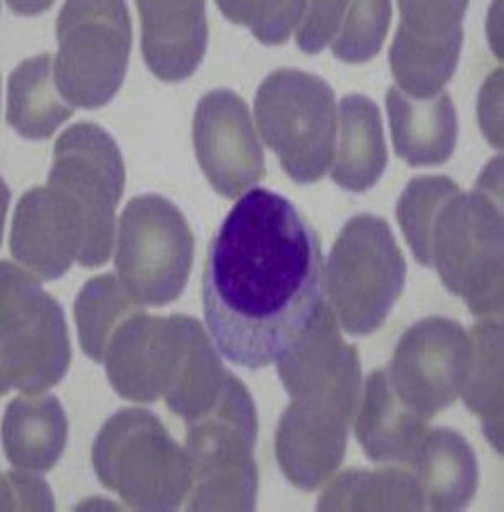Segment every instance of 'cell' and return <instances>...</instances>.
I'll use <instances>...</instances> for the list:
<instances>
[{
    "label": "cell",
    "instance_id": "d4e9b609",
    "mask_svg": "<svg viewBox=\"0 0 504 512\" xmlns=\"http://www.w3.org/2000/svg\"><path fill=\"white\" fill-rule=\"evenodd\" d=\"M352 501H373V509H377V501L382 502V509H424V499L419 486L410 471H350L343 474L335 487H331L321 497L320 509H345ZM357 504L355 509L360 507Z\"/></svg>",
    "mask_w": 504,
    "mask_h": 512
},
{
    "label": "cell",
    "instance_id": "44dd1931",
    "mask_svg": "<svg viewBox=\"0 0 504 512\" xmlns=\"http://www.w3.org/2000/svg\"><path fill=\"white\" fill-rule=\"evenodd\" d=\"M58 91L51 54L26 59L9 78V125L29 140L49 138L74 113Z\"/></svg>",
    "mask_w": 504,
    "mask_h": 512
},
{
    "label": "cell",
    "instance_id": "4316f807",
    "mask_svg": "<svg viewBox=\"0 0 504 512\" xmlns=\"http://www.w3.org/2000/svg\"><path fill=\"white\" fill-rule=\"evenodd\" d=\"M231 21L251 29L263 44H284L298 29L306 2H217Z\"/></svg>",
    "mask_w": 504,
    "mask_h": 512
},
{
    "label": "cell",
    "instance_id": "52a82bcc",
    "mask_svg": "<svg viewBox=\"0 0 504 512\" xmlns=\"http://www.w3.org/2000/svg\"><path fill=\"white\" fill-rule=\"evenodd\" d=\"M54 76L69 105H108L126 76L132 21L123 2H69L58 17Z\"/></svg>",
    "mask_w": 504,
    "mask_h": 512
},
{
    "label": "cell",
    "instance_id": "8fae6325",
    "mask_svg": "<svg viewBox=\"0 0 504 512\" xmlns=\"http://www.w3.org/2000/svg\"><path fill=\"white\" fill-rule=\"evenodd\" d=\"M204 335L194 318L135 314L121 324L108 345L105 363L111 385L133 402H153L162 395L172 402Z\"/></svg>",
    "mask_w": 504,
    "mask_h": 512
},
{
    "label": "cell",
    "instance_id": "7402d4cb",
    "mask_svg": "<svg viewBox=\"0 0 504 512\" xmlns=\"http://www.w3.org/2000/svg\"><path fill=\"white\" fill-rule=\"evenodd\" d=\"M66 415L56 397L17 398L4 418V447L22 469L49 471L63 452Z\"/></svg>",
    "mask_w": 504,
    "mask_h": 512
},
{
    "label": "cell",
    "instance_id": "484cf974",
    "mask_svg": "<svg viewBox=\"0 0 504 512\" xmlns=\"http://www.w3.org/2000/svg\"><path fill=\"white\" fill-rule=\"evenodd\" d=\"M390 19L389 2H347L328 46L345 63H365L380 53Z\"/></svg>",
    "mask_w": 504,
    "mask_h": 512
},
{
    "label": "cell",
    "instance_id": "e0dca14e",
    "mask_svg": "<svg viewBox=\"0 0 504 512\" xmlns=\"http://www.w3.org/2000/svg\"><path fill=\"white\" fill-rule=\"evenodd\" d=\"M424 507L456 511L468 506L478 489V460L461 434L451 429H427L407 462Z\"/></svg>",
    "mask_w": 504,
    "mask_h": 512
},
{
    "label": "cell",
    "instance_id": "8992f818",
    "mask_svg": "<svg viewBox=\"0 0 504 512\" xmlns=\"http://www.w3.org/2000/svg\"><path fill=\"white\" fill-rule=\"evenodd\" d=\"M95 465L103 484L137 509H177L192 489L189 452L143 410H123L103 427Z\"/></svg>",
    "mask_w": 504,
    "mask_h": 512
},
{
    "label": "cell",
    "instance_id": "5b68a950",
    "mask_svg": "<svg viewBox=\"0 0 504 512\" xmlns=\"http://www.w3.org/2000/svg\"><path fill=\"white\" fill-rule=\"evenodd\" d=\"M256 121L264 143L284 172L313 183L331 167L336 150L335 91L325 79L300 69H278L259 86Z\"/></svg>",
    "mask_w": 504,
    "mask_h": 512
},
{
    "label": "cell",
    "instance_id": "ffe728a7",
    "mask_svg": "<svg viewBox=\"0 0 504 512\" xmlns=\"http://www.w3.org/2000/svg\"><path fill=\"white\" fill-rule=\"evenodd\" d=\"M427 424L395 397L387 371L377 370L368 377L357 439L370 460L407 465L427 432Z\"/></svg>",
    "mask_w": 504,
    "mask_h": 512
},
{
    "label": "cell",
    "instance_id": "4fadbf2b",
    "mask_svg": "<svg viewBox=\"0 0 504 512\" xmlns=\"http://www.w3.org/2000/svg\"><path fill=\"white\" fill-rule=\"evenodd\" d=\"M399 9L392 71L405 95L426 100L442 93L456 71L468 2H400Z\"/></svg>",
    "mask_w": 504,
    "mask_h": 512
},
{
    "label": "cell",
    "instance_id": "9a60e30c",
    "mask_svg": "<svg viewBox=\"0 0 504 512\" xmlns=\"http://www.w3.org/2000/svg\"><path fill=\"white\" fill-rule=\"evenodd\" d=\"M278 373L294 402L355 412L360 395L357 348L343 341L328 304L278 360Z\"/></svg>",
    "mask_w": 504,
    "mask_h": 512
},
{
    "label": "cell",
    "instance_id": "6da1fadb",
    "mask_svg": "<svg viewBox=\"0 0 504 512\" xmlns=\"http://www.w3.org/2000/svg\"><path fill=\"white\" fill-rule=\"evenodd\" d=\"M321 241L291 200L252 189L210 241L202 298L212 340L247 370L278 361L320 313Z\"/></svg>",
    "mask_w": 504,
    "mask_h": 512
},
{
    "label": "cell",
    "instance_id": "9c48e42d",
    "mask_svg": "<svg viewBox=\"0 0 504 512\" xmlns=\"http://www.w3.org/2000/svg\"><path fill=\"white\" fill-rule=\"evenodd\" d=\"M194 262V236L184 214L160 195H142L123 210L116 252L121 284L138 304L179 298Z\"/></svg>",
    "mask_w": 504,
    "mask_h": 512
},
{
    "label": "cell",
    "instance_id": "2e32d148",
    "mask_svg": "<svg viewBox=\"0 0 504 512\" xmlns=\"http://www.w3.org/2000/svg\"><path fill=\"white\" fill-rule=\"evenodd\" d=\"M143 59L163 81H182L204 59L209 39L204 2H138Z\"/></svg>",
    "mask_w": 504,
    "mask_h": 512
},
{
    "label": "cell",
    "instance_id": "30bf717a",
    "mask_svg": "<svg viewBox=\"0 0 504 512\" xmlns=\"http://www.w3.org/2000/svg\"><path fill=\"white\" fill-rule=\"evenodd\" d=\"M190 467L194 497L189 509H254L258 474L252 457L256 412L246 388L234 380L209 417L190 424Z\"/></svg>",
    "mask_w": 504,
    "mask_h": 512
},
{
    "label": "cell",
    "instance_id": "5bb4252c",
    "mask_svg": "<svg viewBox=\"0 0 504 512\" xmlns=\"http://www.w3.org/2000/svg\"><path fill=\"white\" fill-rule=\"evenodd\" d=\"M194 147L205 177L226 199H236L266 175L246 101L229 89L210 91L199 101Z\"/></svg>",
    "mask_w": 504,
    "mask_h": 512
},
{
    "label": "cell",
    "instance_id": "ac0fdd59",
    "mask_svg": "<svg viewBox=\"0 0 504 512\" xmlns=\"http://www.w3.org/2000/svg\"><path fill=\"white\" fill-rule=\"evenodd\" d=\"M395 152L410 167L442 165L457 142V113L447 91L419 100L392 86L387 95Z\"/></svg>",
    "mask_w": 504,
    "mask_h": 512
},
{
    "label": "cell",
    "instance_id": "83f0119b",
    "mask_svg": "<svg viewBox=\"0 0 504 512\" xmlns=\"http://www.w3.org/2000/svg\"><path fill=\"white\" fill-rule=\"evenodd\" d=\"M345 7L347 2H306L305 14L296 32V41L303 53H320L326 44H330Z\"/></svg>",
    "mask_w": 504,
    "mask_h": 512
},
{
    "label": "cell",
    "instance_id": "277c9868",
    "mask_svg": "<svg viewBox=\"0 0 504 512\" xmlns=\"http://www.w3.org/2000/svg\"><path fill=\"white\" fill-rule=\"evenodd\" d=\"M407 264L384 219L353 217L336 239L325 269V288L343 330L377 331L404 291Z\"/></svg>",
    "mask_w": 504,
    "mask_h": 512
},
{
    "label": "cell",
    "instance_id": "3957f363",
    "mask_svg": "<svg viewBox=\"0 0 504 512\" xmlns=\"http://www.w3.org/2000/svg\"><path fill=\"white\" fill-rule=\"evenodd\" d=\"M494 190L464 194L447 177L414 178L397 205L405 239L422 266L476 316L503 313V210Z\"/></svg>",
    "mask_w": 504,
    "mask_h": 512
},
{
    "label": "cell",
    "instance_id": "603a6c76",
    "mask_svg": "<svg viewBox=\"0 0 504 512\" xmlns=\"http://www.w3.org/2000/svg\"><path fill=\"white\" fill-rule=\"evenodd\" d=\"M473 355L462 397L471 412L483 420L491 444L501 452L503 435V326L486 321L471 331Z\"/></svg>",
    "mask_w": 504,
    "mask_h": 512
},
{
    "label": "cell",
    "instance_id": "7c38bea8",
    "mask_svg": "<svg viewBox=\"0 0 504 512\" xmlns=\"http://www.w3.org/2000/svg\"><path fill=\"white\" fill-rule=\"evenodd\" d=\"M471 355V336L461 324L432 316L402 336L385 371L399 402L429 422L462 395Z\"/></svg>",
    "mask_w": 504,
    "mask_h": 512
},
{
    "label": "cell",
    "instance_id": "d6986e66",
    "mask_svg": "<svg viewBox=\"0 0 504 512\" xmlns=\"http://www.w3.org/2000/svg\"><path fill=\"white\" fill-rule=\"evenodd\" d=\"M340 133L331 180L350 192H365L387 167V145L378 106L367 96L350 95L340 103Z\"/></svg>",
    "mask_w": 504,
    "mask_h": 512
},
{
    "label": "cell",
    "instance_id": "7a4b0ae2",
    "mask_svg": "<svg viewBox=\"0 0 504 512\" xmlns=\"http://www.w3.org/2000/svg\"><path fill=\"white\" fill-rule=\"evenodd\" d=\"M123 189L125 167L115 140L93 123L71 126L56 142L48 187L19 200L12 254L42 279L63 276L74 259L86 267L105 264Z\"/></svg>",
    "mask_w": 504,
    "mask_h": 512
},
{
    "label": "cell",
    "instance_id": "ba28073f",
    "mask_svg": "<svg viewBox=\"0 0 504 512\" xmlns=\"http://www.w3.org/2000/svg\"><path fill=\"white\" fill-rule=\"evenodd\" d=\"M71 360L63 309L27 272L2 262V390L42 392Z\"/></svg>",
    "mask_w": 504,
    "mask_h": 512
},
{
    "label": "cell",
    "instance_id": "cb8c5ba5",
    "mask_svg": "<svg viewBox=\"0 0 504 512\" xmlns=\"http://www.w3.org/2000/svg\"><path fill=\"white\" fill-rule=\"evenodd\" d=\"M138 313H142L140 304L113 274L88 281L74 304L84 353L103 363L116 330Z\"/></svg>",
    "mask_w": 504,
    "mask_h": 512
}]
</instances>
